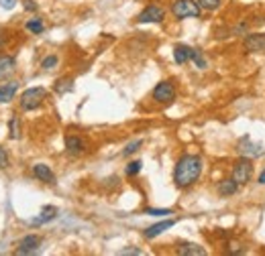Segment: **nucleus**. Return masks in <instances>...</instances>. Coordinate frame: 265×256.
Returning <instances> with one entry per match:
<instances>
[{"mask_svg": "<svg viewBox=\"0 0 265 256\" xmlns=\"http://www.w3.org/2000/svg\"><path fill=\"white\" fill-rule=\"evenodd\" d=\"M5 41H7V39H5V35H3V33H0V47H3V45H5Z\"/></svg>", "mask_w": 265, "mask_h": 256, "instance_id": "33", "label": "nucleus"}, {"mask_svg": "<svg viewBox=\"0 0 265 256\" xmlns=\"http://www.w3.org/2000/svg\"><path fill=\"white\" fill-rule=\"evenodd\" d=\"M25 27H27V31H31L33 35H41V33L45 31V25H43V21H41V19H31Z\"/></svg>", "mask_w": 265, "mask_h": 256, "instance_id": "21", "label": "nucleus"}, {"mask_svg": "<svg viewBox=\"0 0 265 256\" xmlns=\"http://www.w3.org/2000/svg\"><path fill=\"white\" fill-rule=\"evenodd\" d=\"M65 151H68L70 155L78 157V155H82V153L86 151V143H84L80 137H76V135H68V137H65Z\"/></svg>", "mask_w": 265, "mask_h": 256, "instance_id": "12", "label": "nucleus"}, {"mask_svg": "<svg viewBox=\"0 0 265 256\" xmlns=\"http://www.w3.org/2000/svg\"><path fill=\"white\" fill-rule=\"evenodd\" d=\"M245 49L251 51V53H257V51H265V33H249L243 41Z\"/></svg>", "mask_w": 265, "mask_h": 256, "instance_id": "9", "label": "nucleus"}, {"mask_svg": "<svg viewBox=\"0 0 265 256\" xmlns=\"http://www.w3.org/2000/svg\"><path fill=\"white\" fill-rule=\"evenodd\" d=\"M216 191H218L220 197H230V195H235V193L239 191V183L233 181V179H222V181L216 185Z\"/></svg>", "mask_w": 265, "mask_h": 256, "instance_id": "16", "label": "nucleus"}, {"mask_svg": "<svg viewBox=\"0 0 265 256\" xmlns=\"http://www.w3.org/2000/svg\"><path fill=\"white\" fill-rule=\"evenodd\" d=\"M11 165V159H9V155H7V151L0 147V169H7Z\"/></svg>", "mask_w": 265, "mask_h": 256, "instance_id": "28", "label": "nucleus"}, {"mask_svg": "<svg viewBox=\"0 0 265 256\" xmlns=\"http://www.w3.org/2000/svg\"><path fill=\"white\" fill-rule=\"evenodd\" d=\"M202 159L198 155H184L180 157V161L176 163V169H174V183L176 187L180 189H186L190 185H194L200 175H202Z\"/></svg>", "mask_w": 265, "mask_h": 256, "instance_id": "1", "label": "nucleus"}, {"mask_svg": "<svg viewBox=\"0 0 265 256\" xmlns=\"http://www.w3.org/2000/svg\"><path fill=\"white\" fill-rule=\"evenodd\" d=\"M163 19H165V11H163L161 7H157V5H149V7H145V9L137 15V23H141V25L161 23Z\"/></svg>", "mask_w": 265, "mask_h": 256, "instance_id": "6", "label": "nucleus"}, {"mask_svg": "<svg viewBox=\"0 0 265 256\" xmlns=\"http://www.w3.org/2000/svg\"><path fill=\"white\" fill-rule=\"evenodd\" d=\"M59 63V59H57V55H47L43 61H41V67L43 69H53L55 65Z\"/></svg>", "mask_w": 265, "mask_h": 256, "instance_id": "26", "label": "nucleus"}, {"mask_svg": "<svg viewBox=\"0 0 265 256\" xmlns=\"http://www.w3.org/2000/svg\"><path fill=\"white\" fill-rule=\"evenodd\" d=\"M172 226H176V220H163V222H157V224H153L151 228H147V230L143 232V236H145L147 240H153V238H157L159 234H163L165 230H170Z\"/></svg>", "mask_w": 265, "mask_h": 256, "instance_id": "13", "label": "nucleus"}, {"mask_svg": "<svg viewBox=\"0 0 265 256\" xmlns=\"http://www.w3.org/2000/svg\"><path fill=\"white\" fill-rule=\"evenodd\" d=\"M17 90H19V81H9L5 86H0V104H9L15 98Z\"/></svg>", "mask_w": 265, "mask_h": 256, "instance_id": "17", "label": "nucleus"}, {"mask_svg": "<svg viewBox=\"0 0 265 256\" xmlns=\"http://www.w3.org/2000/svg\"><path fill=\"white\" fill-rule=\"evenodd\" d=\"M253 177V161L249 157H241L235 165H233V173H230V179L237 181L239 185H245L249 183Z\"/></svg>", "mask_w": 265, "mask_h": 256, "instance_id": "4", "label": "nucleus"}, {"mask_svg": "<svg viewBox=\"0 0 265 256\" xmlns=\"http://www.w3.org/2000/svg\"><path fill=\"white\" fill-rule=\"evenodd\" d=\"M25 9H27V11H31V13H33V11H37V5H35V3H33V0H25Z\"/></svg>", "mask_w": 265, "mask_h": 256, "instance_id": "31", "label": "nucleus"}, {"mask_svg": "<svg viewBox=\"0 0 265 256\" xmlns=\"http://www.w3.org/2000/svg\"><path fill=\"white\" fill-rule=\"evenodd\" d=\"M145 214L147 216H157V218H163V216H170V214H174L172 209H155V207H147L145 209Z\"/></svg>", "mask_w": 265, "mask_h": 256, "instance_id": "27", "label": "nucleus"}, {"mask_svg": "<svg viewBox=\"0 0 265 256\" xmlns=\"http://www.w3.org/2000/svg\"><path fill=\"white\" fill-rule=\"evenodd\" d=\"M33 175H35L39 181H43V183H49V185L55 183V173H53L51 167L45 165V163H37V165H33Z\"/></svg>", "mask_w": 265, "mask_h": 256, "instance_id": "11", "label": "nucleus"}, {"mask_svg": "<svg viewBox=\"0 0 265 256\" xmlns=\"http://www.w3.org/2000/svg\"><path fill=\"white\" fill-rule=\"evenodd\" d=\"M17 69V61L13 55H0V81H7Z\"/></svg>", "mask_w": 265, "mask_h": 256, "instance_id": "10", "label": "nucleus"}, {"mask_svg": "<svg viewBox=\"0 0 265 256\" xmlns=\"http://www.w3.org/2000/svg\"><path fill=\"white\" fill-rule=\"evenodd\" d=\"M55 218H57V207H55V205H45V207L41 209V216L33 218L29 224H31V226H43V224H47V222H51V220H55Z\"/></svg>", "mask_w": 265, "mask_h": 256, "instance_id": "14", "label": "nucleus"}, {"mask_svg": "<svg viewBox=\"0 0 265 256\" xmlns=\"http://www.w3.org/2000/svg\"><path fill=\"white\" fill-rule=\"evenodd\" d=\"M257 183H259V185H265V169L259 173V177H257Z\"/></svg>", "mask_w": 265, "mask_h": 256, "instance_id": "32", "label": "nucleus"}, {"mask_svg": "<svg viewBox=\"0 0 265 256\" xmlns=\"http://www.w3.org/2000/svg\"><path fill=\"white\" fill-rule=\"evenodd\" d=\"M0 7L7 9V11H13L17 7V0H0Z\"/></svg>", "mask_w": 265, "mask_h": 256, "instance_id": "29", "label": "nucleus"}, {"mask_svg": "<svg viewBox=\"0 0 265 256\" xmlns=\"http://www.w3.org/2000/svg\"><path fill=\"white\" fill-rule=\"evenodd\" d=\"M200 5L196 0H176L172 5V15L176 19H198L200 17Z\"/></svg>", "mask_w": 265, "mask_h": 256, "instance_id": "3", "label": "nucleus"}, {"mask_svg": "<svg viewBox=\"0 0 265 256\" xmlns=\"http://www.w3.org/2000/svg\"><path fill=\"white\" fill-rule=\"evenodd\" d=\"M153 100L157 104H172L176 100V88L172 81H159L155 88H153Z\"/></svg>", "mask_w": 265, "mask_h": 256, "instance_id": "5", "label": "nucleus"}, {"mask_svg": "<svg viewBox=\"0 0 265 256\" xmlns=\"http://www.w3.org/2000/svg\"><path fill=\"white\" fill-rule=\"evenodd\" d=\"M141 169H143V163H141V161H130V163L126 165V169H124V175H126V177H135V175L141 173Z\"/></svg>", "mask_w": 265, "mask_h": 256, "instance_id": "22", "label": "nucleus"}, {"mask_svg": "<svg viewBox=\"0 0 265 256\" xmlns=\"http://www.w3.org/2000/svg\"><path fill=\"white\" fill-rule=\"evenodd\" d=\"M120 254H122V256H124V254H141V250H139V248H122Z\"/></svg>", "mask_w": 265, "mask_h": 256, "instance_id": "30", "label": "nucleus"}, {"mask_svg": "<svg viewBox=\"0 0 265 256\" xmlns=\"http://www.w3.org/2000/svg\"><path fill=\"white\" fill-rule=\"evenodd\" d=\"M178 254L182 256H204L206 250L200 246V244H194V242H182L178 246Z\"/></svg>", "mask_w": 265, "mask_h": 256, "instance_id": "15", "label": "nucleus"}, {"mask_svg": "<svg viewBox=\"0 0 265 256\" xmlns=\"http://www.w3.org/2000/svg\"><path fill=\"white\" fill-rule=\"evenodd\" d=\"M237 151L241 153V157H249V159H255V157H261V155H263L261 145L251 143L249 137H243V139L239 141V149H237Z\"/></svg>", "mask_w": 265, "mask_h": 256, "instance_id": "8", "label": "nucleus"}, {"mask_svg": "<svg viewBox=\"0 0 265 256\" xmlns=\"http://www.w3.org/2000/svg\"><path fill=\"white\" fill-rule=\"evenodd\" d=\"M141 147H143V141H141V139H137V141L128 143V145L122 149V157H130V155H135V153H137Z\"/></svg>", "mask_w": 265, "mask_h": 256, "instance_id": "23", "label": "nucleus"}, {"mask_svg": "<svg viewBox=\"0 0 265 256\" xmlns=\"http://www.w3.org/2000/svg\"><path fill=\"white\" fill-rule=\"evenodd\" d=\"M41 242H43V240H41L39 236L29 234V236H25V238L19 242V248L15 250V254H23V256H27V254H37Z\"/></svg>", "mask_w": 265, "mask_h": 256, "instance_id": "7", "label": "nucleus"}, {"mask_svg": "<svg viewBox=\"0 0 265 256\" xmlns=\"http://www.w3.org/2000/svg\"><path fill=\"white\" fill-rule=\"evenodd\" d=\"M196 3L200 5L202 11H216L222 5V0H196Z\"/></svg>", "mask_w": 265, "mask_h": 256, "instance_id": "25", "label": "nucleus"}, {"mask_svg": "<svg viewBox=\"0 0 265 256\" xmlns=\"http://www.w3.org/2000/svg\"><path fill=\"white\" fill-rule=\"evenodd\" d=\"M190 55H192V47L188 45H176L174 47V59L178 65H184L190 61Z\"/></svg>", "mask_w": 265, "mask_h": 256, "instance_id": "18", "label": "nucleus"}, {"mask_svg": "<svg viewBox=\"0 0 265 256\" xmlns=\"http://www.w3.org/2000/svg\"><path fill=\"white\" fill-rule=\"evenodd\" d=\"M53 90H55L57 94H68V92H72V90H74V79H72V77H61V79L55 81Z\"/></svg>", "mask_w": 265, "mask_h": 256, "instance_id": "19", "label": "nucleus"}, {"mask_svg": "<svg viewBox=\"0 0 265 256\" xmlns=\"http://www.w3.org/2000/svg\"><path fill=\"white\" fill-rule=\"evenodd\" d=\"M9 126H11V139H13V141H19V139H21L19 116H13V118H11V122H9Z\"/></svg>", "mask_w": 265, "mask_h": 256, "instance_id": "24", "label": "nucleus"}, {"mask_svg": "<svg viewBox=\"0 0 265 256\" xmlns=\"http://www.w3.org/2000/svg\"><path fill=\"white\" fill-rule=\"evenodd\" d=\"M190 61H194V65H196L198 69H206V67H208V63H206V59H204V55H202L200 49H192Z\"/></svg>", "mask_w": 265, "mask_h": 256, "instance_id": "20", "label": "nucleus"}, {"mask_svg": "<svg viewBox=\"0 0 265 256\" xmlns=\"http://www.w3.org/2000/svg\"><path fill=\"white\" fill-rule=\"evenodd\" d=\"M47 98V90L45 88H29V90H25L23 92V96H21V110H25V112H31V110H37L41 104H43V100Z\"/></svg>", "mask_w": 265, "mask_h": 256, "instance_id": "2", "label": "nucleus"}]
</instances>
